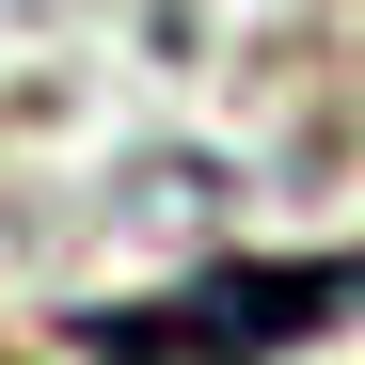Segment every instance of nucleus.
I'll list each match as a JSON object with an SVG mask.
<instances>
[{"label":"nucleus","instance_id":"f257e3e1","mask_svg":"<svg viewBox=\"0 0 365 365\" xmlns=\"http://www.w3.org/2000/svg\"><path fill=\"white\" fill-rule=\"evenodd\" d=\"M349 318H365V255H270V270H207L159 302H96L80 349L96 365H270V349H318Z\"/></svg>","mask_w":365,"mask_h":365}]
</instances>
